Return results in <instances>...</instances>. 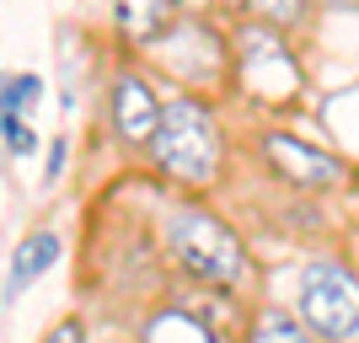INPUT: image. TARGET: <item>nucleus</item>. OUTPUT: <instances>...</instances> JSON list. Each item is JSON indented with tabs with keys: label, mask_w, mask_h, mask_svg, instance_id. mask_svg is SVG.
Returning <instances> with one entry per match:
<instances>
[{
	"label": "nucleus",
	"mask_w": 359,
	"mask_h": 343,
	"mask_svg": "<svg viewBox=\"0 0 359 343\" xmlns=\"http://www.w3.org/2000/svg\"><path fill=\"white\" fill-rule=\"evenodd\" d=\"M156 241H161L166 274L188 295L220 300V306H252V300L269 295L263 257L241 236V225H231L210 199L177 194L156 220Z\"/></svg>",
	"instance_id": "nucleus-1"
},
{
	"label": "nucleus",
	"mask_w": 359,
	"mask_h": 343,
	"mask_svg": "<svg viewBox=\"0 0 359 343\" xmlns=\"http://www.w3.org/2000/svg\"><path fill=\"white\" fill-rule=\"evenodd\" d=\"M145 166L188 199H210L231 177V123H225L220 97H194V91H166L161 129L145 150Z\"/></svg>",
	"instance_id": "nucleus-2"
},
{
	"label": "nucleus",
	"mask_w": 359,
	"mask_h": 343,
	"mask_svg": "<svg viewBox=\"0 0 359 343\" xmlns=\"http://www.w3.org/2000/svg\"><path fill=\"white\" fill-rule=\"evenodd\" d=\"M231 97L263 123H285L311 102V70L300 38H285L257 22H231Z\"/></svg>",
	"instance_id": "nucleus-3"
},
{
	"label": "nucleus",
	"mask_w": 359,
	"mask_h": 343,
	"mask_svg": "<svg viewBox=\"0 0 359 343\" xmlns=\"http://www.w3.org/2000/svg\"><path fill=\"white\" fill-rule=\"evenodd\" d=\"M166 91H194V97H231V22L215 11H182L172 16L150 43L135 48Z\"/></svg>",
	"instance_id": "nucleus-4"
},
{
	"label": "nucleus",
	"mask_w": 359,
	"mask_h": 343,
	"mask_svg": "<svg viewBox=\"0 0 359 343\" xmlns=\"http://www.w3.org/2000/svg\"><path fill=\"white\" fill-rule=\"evenodd\" d=\"M247 156L279 194H295V199H332L344 188H354V177H359L344 150L300 135L290 123H257L247 135Z\"/></svg>",
	"instance_id": "nucleus-5"
},
{
	"label": "nucleus",
	"mask_w": 359,
	"mask_h": 343,
	"mask_svg": "<svg viewBox=\"0 0 359 343\" xmlns=\"http://www.w3.org/2000/svg\"><path fill=\"white\" fill-rule=\"evenodd\" d=\"M290 306L322 343H359V263L344 253L300 257Z\"/></svg>",
	"instance_id": "nucleus-6"
},
{
	"label": "nucleus",
	"mask_w": 359,
	"mask_h": 343,
	"mask_svg": "<svg viewBox=\"0 0 359 343\" xmlns=\"http://www.w3.org/2000/svg\"><path fill=\"white\" fill-rule=\"evenodd\" d=\"M161 107H166V86L135 54L107 75V129H113V145H118L123 156H140V161H145L150 140L161 129Z\"/></svg>",
	"instance_id": "nucleus-7"
},
{
	"label": "nucleus",
	"mask_w": 359,
	"mask_h": 343,
	"mask_svg": "<svg viewBox=\"0 0 359 343\" xmlns=\"http://www.w3.org/2000/svg\"><path fill=\"white\" fill-rule=\"evenodd\" d=\"M135 343H225V332L215 328V316L182 290V295H161L150 306L140 332H135Z\"/></svg>",
	"instance_id": "nucleus-8"
},
{
	"label": "nucleus",
	"mask_w": 359,
	"mask_h": 343,
	"mask_svg": "<svg viewBox=\"0 0 359 343\" xmlns=\"http://www.w3.org/2000/svg\"><path fill=\"white\" fill-rule=\"evenodd\" d=\"M236 343H322L306 322H300V311L290 306V300H252L247 306V316H241V328H236Z\"/></svg>",
	"instance_id": "nucleus-9"
},
{
	"label": "nucleus",
	"mask_w": 359,
	"mask_h": 343,
	"mask_svg": "<svg viewBox=\"0 0 359 343\" xmlns=\"http://www.w3.org/2000/svg\"><path fill=\"white\" fill-rule=\"evenodd\" d=\"M225 22H257L285 38H306L316 27V0H231Z\"/></svg>",
	"instance_id": "nucleus-10"
},
{
	"label": "nucleus",
	"mask_w": 359,
	"mask_h": 343,
	"mask_svg": "<svg viewBox=\"0 0 359 343\" xmlns=\"http://www.w3.org/2000/svg\"><path fill=\"white\" fill-rule=\"evenodd\" d=\"M182 11H188V0H113V32H118L123 43H129V54H135L140 43H150V38Z\"/></svg>",
	"instance_id": "nucleus-11"
},
{
	"label": "nucleus",
	"mask_w": 359,
	"mask_h": 343,
	"mask_svg": "<svg viewBox=\"0 0 359 343\" xmlns=\"http://www.w3.org/2000/svg\"><path fill=\"white\" fill-rule=\"evenodd\" d=\"M65 241L54 236V231H32V236H22V247L11 253V269H6V295H22V290H32V284L43 279L54 263H60Z\"/></svg>",
	"instance_id": "nucleus-12"
},
{
	"label": "nucleus",
	"mask_w": 359,
	"mask_h": 343,
	"mask_svg": "<svg viewBox=\"0 0 359 343\" xmlns=\"http://www.w3.org/2000/svg\"><path fill=\"white\" fill-rule=\"evenodd\" d=\"M43 97V81L32 70L22 75H0V113H16V119H32V107Z\"/></svg>",
	"instance_id": "nucleus-13"
},
{
	"label": "nucleus",
	"mask_w": 359,
	"mask_h": 343,
	"mask_svg": "<svg viewBox=\"0 0 359 343\" xmlns=\"http://www.w3.org/2000/svg\"><path fill=\"white\" fill-rule=\"evenodd\" d=\"M0 145H6L16 161H22V156H32V150H38V135H32V123H27V119L0 113Z\"/></svg>",
	"instance_id": "nucleus-14"
},
{
	"label": "nucleus",
	"mask_w": 359,
	"mask_h": 343,
	"mask_svg": "<svg viewBox=\"0 0 359 343\" xmlns=\"http://www.w3.org/2000/svg\"><path fill=\"white\" fill-rule=\"evenodd\" d=\"M43 343H91V332H86L81 316H60V322L43 332Z\"/></svg>",
	"instance_id": "nucleus-15"
},
{
	"label": "nucleus",
	"mask_w": 359,
	"mask_h": 343,
	"mask_svg": "<svg viewBox=\"0 0 359 343\" xmlns=\"http://www.w3.org/2000/svg\"><path fill=\"white\" fill-rule=\"evenodd\" d=\"M65 156H70V150H65V135H60L54 145H48V172H43V182H48V188L60 182V172H65Z\"/></svg>",
	"instance_id": "nucleus-16"
},
{
	"label": "nucleus",
	"mask_w": 359,
	"mask_h": 343,
	"mask_svg": "<svg viewBox=\"0 0 359 343\" xmlns=\"http://www.w3.org/2000/svg\"><path fill=\"white\" fill-rule=\"evenodd\" d=\"M316 11H359V0H316Z\"/></svg>",
	"instance_id": "nucleus-17"
},
{
	"label": "nucleus",
	"mask_w": 359,
	"mask_h": 343,
	"mask_svg": "<svg viewBox=\"0 0 359 343\" xmlns=\"http://www.w3.org/2000/svg\"><path fill=\"white\" fill-rule=\"evenodd\" d=\"M107 343H135V338H107Z\"/></svg>",
	"instance_id": "nucleus-18"
}]
</instances>
